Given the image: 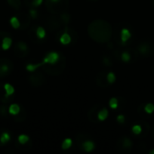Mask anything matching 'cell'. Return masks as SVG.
Here are the masks:
<instances>
[{"mask_svg": "<svg viewBox=\"0 0 154 154\" xmlns=\"http://www.w3.org/2000/svg\"><path fill=\"white\" fill-rule=\"evenodd\" d=\"M89 36L99 43L108 42L112 35V27L110 24L102 20L92 22L88 28Z\"/></svg>", "mask_w": 154, "mask_h": 154, "instance_id": "cell-1", "label": "cell"}, {"mask_svg": "<svg viewBox=\"0 0 154 154\" xmlns=\"http://www.w3.org/2000/svg\"><path fill=\"white\" fill-rule=\"evenodd\" d=\"M68 6V0H45L46 9L53 14H60L64 13Z\"/></svg>", "mask_w": 154, "mask_h": 154, "instance_id": "cell-2", "label": "cell"}, {"mask_svg": "<svg viewBox=\"0 0 154 154\" xmlns=\"http://www.w3.org/2000/svg\"><path fill=\"white\" fill-rule=\"evenodd\" d=\"M65 66H66V60H65V58L62 56L58 62H56L54 64H46L45 63L42 66V68L47 74L51 75V76H57L63 72Z\"/></svg>", "mask_w": 154, "mask_h": 154, "instance_id": "cell-3", "label": "cell"}, {"mask_svg": "<svg viewBox=\"0 0 154 154\" xmlns=\"http://www.w3.org/2000/svg\"><path fill=\"white\" fill-rule=\"evenodd\" d=\"M14 70L13 62L6 58H0V79L6 78Z\"/></svg>", "mask_w": 154, "mask_h": 154, "instance_id": "cell-4", "label": "cell"}, {"mask_svg": "<svg viewBox=\"0 0 154 154\" xmlns=\"http://www.w3.org/2000/svg\"><path fill=\"white\" fill-rule=\"evenodd\" d=\"M28 80H29V83L34 87V88H39L42 85L45 84L46 82V78L44 75H42V73L41 72H35V71H32L29 77H28Z\"/></svg>", "mask_w": 154, "mask_h": 154, "instance_id": "cell-5", "label": "cell"}, {"mask_svg": "<svg viewBox=\"0 0 154 154\" xmlns=\"http://www.w3.org/2000/svg\"><path fill=\"white\" fill-rule=\"evenodd\" d=\"M46 25L48 27L49 30H51V32H54L56 30H59L60 28H61L63 25H65V23H63L60 15V16H51L47 19L46 21Z\"/></svg>", "mask_w": 154, "mask_h": 154, "instance_id": "cell-6", "label": "cell"}, {"mask_svg": "<svg viewBox=\"0 0 154 154\" xmlns=\"http://www.w3.org/2000/svg\"><path fill=\"white\" fill-rule=\"evenodd\" d=\"M29 49L25 42H18L14 46V53L18 58H25L28 55Z\"/></svg>", "mask_w": 154, "mask_h": 154, "instance_id": "cell-7", "label": "cell"}, {"mask_svg": "<svg viewBox=\"0 0 154 154\" xmlns=\"http://www.w3.org/2000/svg\"><path fill=\"white\" fill-rule=\"evenodd\" d=\"M19 22H20V28L21 30H26L30 24H31V16L29 14L27 13H23V12H21V13H18V14L16 15Z\"/></svg>", "mask_w": 154, "mask_h": 154, "instance_id": "cell-8", "label": "cell"}, {"mask_svg": "<svg viewBox=\"0 0 154 154\" xmlns=\"http://www.w3.org/2000/svg\"><path fill=\"white\" fill-rule=\"evenodd\" d=\"M61 57H62V55L60 53H59L57 51H51V52H48L44 56L42 61L44 64L45 63L46 64H54V63L58 62Z\"/></svg>", "mask_w": 154, "mask_h": 154, "instance_id": "cell-9", "label": "cell"}, {"mask_svg": "<svg viewBox=\"0 0 154 154\" xmlns=\"http://www.w3.org/2000/svg\"><path fill=\"white\" fill-rule=\"evenodd\" d=\"M14 100V96H9L4 87V84H0V101L5 104H10Z\"/></svg>", "mask_w": 154, "mask_h": 154, "instance_id": "cell-10", "label": "cell"}, {"mask_svg": "<svg viewBox=\"0 0 154 154\" xmlns=\"http://www.w3.org/2000/svg\"><path fill=\"white\" fill-rule=\"evenodd\" d=\"M11 139H12V136H11L10 132L8 130H6V129L3 128L1 135H0V144H1V147H3L7 143H9Z\"/></svg>", "mask_w": 154, "mask_h": 154, "instance_id": "cell-11", "label": "cell"}, {"mask_svg": "<svg viewBox=\"0 0 154 154\" xmlns=\"http://www.w3.org/2000/svg\"><path fill=\"white\" fill-rule=\"evenodd\" d=\"M132 33L129 29L127 28H123L120 32V40L122 44H126L127 42L131 39Z\"/></svg>", "mask_w": 154, "mask_h": 154, "instance_id": "cell-12", "label": "cell"}, {"mask_svg": "<svg viewBox=\"0 0 154 154\" xmlns=\"http://www.w3.org/2000/svg\"><path fill=\"white\" fill-rule=\"evenodd\" d=\"M81 148L84 152H91L95 150L96 148V144L93 141L91 140H86V141H83L82 143H81Z\"/></svg>", "mask_w": 154, "mask_h": 154, "instance_id": "cell-13", "label": "cell"}, {"mask_svg": "<svg viewBox=\"0 0 154 154\" xmlns=\"http://www.w3.org/2000/svg\"><path fill=\"white\" fill-rule=\"evenodd\" d=\"M26 116H27V112H26V110L24 109L23 106H21L20 112H19L17 115L14 116V120L15 122H17V123H22V122H23V121L26 119Z\"/></svg>", "mask_w": 154, "mask_h": 154, "instance_id": "cell-14", "label": "cell"}, {"mask_svg": "<svg viewBox=\"0 0 154 154\" xmlns=\"http://www.w3.org/2000/svg\"><path fill=\"white\" fill-rule=\"evenodd\" d=\"M138 50H139V52H140L142 55L147 56V55L151 52V46L149 45L148 42H143V43L139 44Z\"/></svg>", "mask_w": 154, "mask_h": 154, "instance_id": "cell-15", "label": "cell"}, {"mask_svg": "<svg viewBox=\"0 0 154 154\" xmlns=\"http://www.w3.org/2000/svg\"><path fill=\"white\" fill-rule=\"evenodd\" d=\"M36 26H32L29 31H28V35L30 37V40L33 42H39V41H41L38 37H37V34H36Z\"/></svg>", "mask_w": 154, "mask_h": 154, "instance_id": "cell-16", "label": "cell"}, {"mask_svg": "<svg viewBox=\"0 0 154 154\" xmlns=\"http://www.w3.org/2000/svg\"><path fill=\"white\" fill-rule=\"evenodd\" d=\"M108 116H109V112H108V110L106 108V107H104V108H102V109H100L98 112H97V119L99 120V121H105L107 117H108Z\"/></svg>", "mask_w": 154, "mask_h": 154, "instance_id": "cell-17", "label": "cell"}, {"mask_svg": "<svg viewBox=\"0 0 154 154\" xmlns=\"http://www.w3.org/2000/svg\"><path fill=\"white\" fill-rule=\"evenodd\" d=\"M21 106H19L17 104H12L8 106V111H9V114L12 115V116H15L17 115L20 110H21Z\"/></svg>", "mask_w": 154, "mask_h": 154, "instance_id": "cell-18", "label": "cell"}, {"mask_svg": "<svg viewBox=\"0 0 154 154\" xmlns=\"http://www.w3.org/2000/svg\"><path fill=\"white\" fill-rule=\"evenodd\" d=\"M28 143H29V142H28ZM28 143H24V144H20V143H18L17 142H15L14 145H15V147H16L18 150H20L21 152H28V151L31 149V147H32V143H30L28 144Z\"/></svg>", "mask_w": 154, "mask_h": 154, "instance_id": "cell-19", "label": "cell"}, {"mask_svg": "<svg viewBox=\"0 0 154 154\" xmlns=\"http://www.w3.org/2000/svg\"><path fill=\"white\" fill-rule=\"evenodd\" d=\"M121 140L122 143V147L125 149H131L133 146V142L131 141V139H129L128 137H124Z\"/></svg>", "mask_w": 154, "mask_h": 154, "instance_id": "cell-20", "label": "cell"}, {"mask_svg": "<svg viewBox=\"0 0 154 154\" xmlns=\"http://www.w3.org/2000/svg\"><path fill=\"white\" fill-rule=\"evenodd\" d=\"M43 61L40 62V63H36V64H33V63H29L26 65V70L27 71H30V72H32V71H35L38 68L42 67L43 65Z\"/></svg>", "mask_w": 154, "mask_h": 154, "instance_id": "cell-21", "label": "cell"}, {"mask_svg": "<svg viewBox=\"0 0 154 154\" xmlns=\"http://www.w3.org/2000/svg\"><path fill=\"white\" fill-rule=\"evenodd\" d=\"M8 5L15 10H19L22 6L21 0H6Z\"/></svg>", "mask_w": 154, "mask_h": 154, "instance_id": "cell-22", "label": "cell"}, {"mask_svg": "<svg viewBox=\"0 0 154 154\" xmlns=\"http://www.w3.org/2000/svg\"><path fill=\"white\" fill-rule=\"evenodd\" d=\"M121 60H122L124 62H125V63L130 62L131 60H132V55H131V53H130L128 51H124L121 53Z\"/></svg>", "mask_w": 154, "mask_h": 154, "instance_id": "cell-23", "label": "cell"}, {"mask_svg": "<svg viewBox=\"0 0 154 154\" xmlns=\"http://www.w3.org/2000/svg\"><path fill=\"white\" fill-rule=\"evenodd\" d=\"M36 34H37V37L42 41V40H43V39L45 38V36H46V32H45V30H44L43 27H42V26H37V28H36Z\"/></svg>", "mask_w": 154, "mask_h": 154, "instance_id": "cell-24", "label": "cell"}, {"mask_svg": "<svg viewBox=\"0 0 154 154\" xmlns=\"http://www.w3.org/2000/svg\"><path fill=\"white\" fill-rule=\"evenodd\" d=\"M12 45V39L10 36H7L5 37L4 40H3V42H2V49L3 50H8Z\"/></svg>", "mask_w": 154, "mask_h": 154, "instance_id": "cell-25", "label": "cell"}, {"mask_svg": "<svg viewBox=\"0 0 154 154\" xmlns=\"http://www.w3.org/2000/svg\"><path fill=\"white\" fill-rule=\"evenodd\" d=\"M8 113V104L2 103V105H0V116L2 117H7Z\"/></svg>", "mask_w": 154, "mask_h": 154, "instance_id": "cell-26", "label": "cell"}, {"mask_svg": "<svg viewBox=\"0 0 154 154\" xmlns=\"http://www.w3.org/2000/svg\"><path fill=\"white\" fill-rule=\"evenodd\" d=\"M106 79L108 84H114L116 80V76L113 71H109L106 76Z\"/></svg>", "mask_w": 154, "mask_h": 154, "instance_id": "cell-27", "label": "cell"}, {"mask_svg": "<svg viewBox=\"0 0 154 154\" xmlns=\"http://www.w3.org/2000/svg\"><path fill=\"white\" fill-rule=\"evenodd\" d=\"M71 145H72V140L70 138H67V139H65L62 142V143H61V149L64 150V151L69 150L71 147Z\"/></svg>", "mask_w": 154, "mask_h": 154, "instance_id": "cell-28", "label": "cell"}, {"mask_svg": "<svg viewBox=\"0 0 154 154\" xmlns=\"http://www.w3.org/2000/svg\"><path fill=\"white\" fill-rule=\"evenodd\" d=\"M10 24L13 28L14 29H19L20 28V22L17 18V16H13L11 19H10Z\"/></svg>", "mask_w": 154, "mask_h": 154, "instance_id": "cell-29", "label": "cell"}, {"mask_svg": "<svg viewBox=\"0 0 154 154\" xmlns=\"http://www.w3.org/2000/svg\"><path fill=\"white\" fill-rule=\"evenodd\" d=\"M16 142H17L18 143H20V144H24V143L30 142V138H29V136L26 135V134H21V135L18 136Z\"/></svg>", "mask_w": 154, "mask_h": 154, "instance_id": "cell-30", "label": "cell"}, {"mask_svg": "<svg viewBox=\"0 0 154 154\" xmlns=\"http://www.w3.org/2000/svg\"><path fill=\"white\" fill-rule=\"evenodd\" d=\"M132 132L135 135H140L143 132V127L141 125H134L133 127H132Z\"/></svg>", "mask_w": 154, "mask_h": 154, "instance_id": "cell-31", "label": "cell"}, {"mask_svg": "<svg viewBox=\"0 0 154 154\" xmlns=\"http://www.w3.org/2000/svg\"><path fill=\"white\" fill-rule=\"evenodd\" d=\"M118 106H119L118 99L116 97L110 98V100H109V106H110L111 109H116V108H118Z\"/></svg>", "mask_w": 154, "mask_h": 154, "instance_id": "cell-32", "label": "cell"}, {"mask_svg": "<svg viewBox=\"0 0 154 154\" xmlns=\"http://www.w3.org/2000/svg\"><path fill=\"white\" fill-rule=\"evenodd\" d=\"M4 87H5V89L6 93H7L9 96H14V88L12 85H10V84L6 83V84H4Z\"/></svg>", "mask_w": 154, "mask_h": 154, "instance_id": "cell-33", "label": "cell"}, {"mask_svg": "<svg viewBox=\"0 0 154 154\" xmlns=\"http://www.w3.org/2000/svg\"><path fill=\"white\" fill-rule=\"evenodd\" d=\"M144 111H145V113H146V114H149V115H151V114L154 113L153 104H152V103H148V104H146V105H145V106H144Z\"/></svg>", "mask_w": 154, "mask_h": 154, "instance_id": "cell-34", "label": "cell"}, {"mask_svg": "<svg viewBox=\"0 0 154 154\" xmlns=\"http://www.w3.org/2000/svg\"><path fill=\"white\" fill-rule=\"evenodd\" d=\"M7 36H10V33L8 32H5V31H0V49H2V42H3V40L7 37Z\"/></svg>", "mask_w": 154, "mask_h": 154, "instance_id": "cell-35", "label": "cell"}, {"mask_svg": "<svg viewBox=\"0 0 154 154\" xmlns=\"http://www.w3.org/2000/svg\"><path fill=\"white\" fill-rule=\"evenodd\" d=\"M43 0H32V3H31V5H30V8H35L39 5H42Z\"/></svg>", "mask_w": 154, "mask_h": 154, "instance_id": "cell-36", "label": "cell"}, {"mask_svg": "<svg viewBox=\"0 0 154 154\" xmlns=\"http://www.w3.org/2000/svg\"><path fill=\"white\" fill-rule=\"evenodd\" d=\"M29 14H30V16H31L32 18L36 19V18H37V16H38L37 10H35V9H33V8H31V9H30V11H29Z\"/></svg>", "mask_w": 154, "mask_h": 154, "instance_id": "cell-37", "label": "cell"}, {"mask_svg": "<svg viewBox=\"0 0 154 154\" xmlns=\"http://www.w3.org/2000/svg\"><path fill=\"white\" fill-rule=\"evenodd\" d=\"M116 121L120 124V125H123V124H125V116H124V115H118L117 116V117H116Z\"/></svg>", "mask_w": 154, "mask_h": 154, "instance_id": "cell-38", "label": "cell"}, {"mask_svg": "<svg viewBox=\"0 0 154 154\" xmlns=\"http://www.w3.org/2000/svg\"><path fill=\"white\" fill-rule=\"evenodd\" d=\"M103 62H104V64H105V65H106V66H110V65L112 64L111 60H110L107 57H105V58H104Z\"/></svg>", "mask_w": 154, "mask_h": 154, "instance_id": "cell-39", "label": "cell"}, {"mask_svg": "<svg viewBox=\"0 0 154 154\" xmlns=\"http://www.w3.org/2000/svg\"><path fill=\"white\" fill-rule=\"evenodd\" d=\"M32 1V0H24V3H25V5H26L27 6H29V7H30Z\"/></svg>", "mask_w": 154, "mask_h": 154, "instance_id": "cell-40", "label": "cell"}, {"mask_svg": "<svg viewBox=\"0 0 154 154\" xmlns=\"http://www.w3.org/2000/svg\"><path fill=\"white\" fill-rule=\"evenodd\" d=\"M150 154H154V149H152V151H150V152H149Z\"/></svg>", "mask_w": 154, "mask_h": 154, "instance_id": "cell-41", "label": "cell"}, {"mask_svg": "<svg viewBox=\"0 0 154 154\" xmlns=\"http://www.w3.org/2000/svg\"><path fill=\"white\" fill-rule=\"evenodd\" d=\"M2 130H3V128H0V135H1V133H2ZM0 147H1V144H0Z\"/></svg>", "mask_w": 154, "mask_h": 154, "instance_id": "cell-42", "label": "cell"}]
</instances>
